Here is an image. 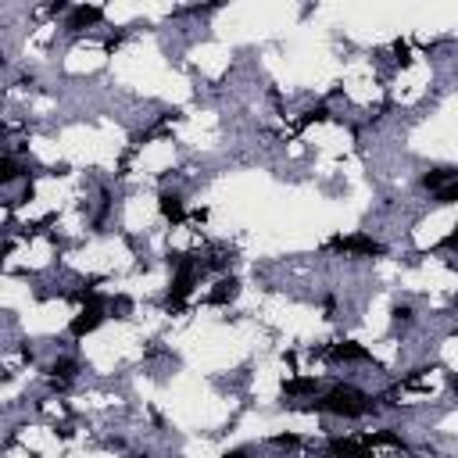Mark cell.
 Segmentation results:
<instances>
[{"instance_id":"8fae6325","label":"cell","mask_w":458,"mask_h":458,"mask_svg":"<svg viewBox=\"0 0 458 458\" xmlns=\"http://www.w3.org/2000/svg\"><path fill=\"white\" fill-rule=\"evenodd\" d=\"M394 319H398V322H408V319H412V308H394Z\"/></svg>"},{"instance_id":"7a4b0ae2","label":"cell","mask_w":458,"mask_h":458,"mask_svg":"<svg viewBox=\"0 0 458 458\" xmlns=\"http://www.w3.org/2000/svg\"><path fill=\"white\" fill-rule=\"evenodd\" d=\"M333 248L348 251V255H369V258H373V255H383V248H380L373 236H348V240H337Z\"/></svg>"},{"instance_id":"52a82bcc","label":"cell","mask_w":458,"mask_h":458,"mask_svg":"<svg viewBox=\"0 0 458 458\" xmlns=\"http://www.w3.org/2000/svg\"><path fill=\"white\" fill-rule=\"evenodd\" d=\"M437 201H441V204H458V179L437 190Z\"/></svg>"},{"instance_id":"5b68a950","label":"cell","mask_w":458,"mask_h":458,"mask_svg":"<svg viewBox=\"0 0 458 458\" xmlns=\"http://www.w3.org/2000/svg\"><path fill=\"white\" fill-rule=\"evenodd\" d=\"M94 22H101V8H79V11L72 15L69 29H83V25H94Z\"/></svg>"},{"instance_id":"8992f818","label":"cell","mask_w":458,"mask_h":458,"mask_svg":"<svg viewBox=\"0 0 458 458\" xmlns=\"http://www.w3.org/2000/svg\"><path fill=\"white\" fill-rule=\"evenodd\" d=\"M333 355H337V358H344V362H362V358H369V355H365L358 344H337V351H333Z\"/></svg>"},{"instance_id":"4fadbf2b","label":"cell","mask_w":458,"mask_h":458,"mask_svg":"<svg viewBox=\"0 0 458 458\" xmlns=\"http://www.w3.org/2000/svg\"><path fill=\"white\" fill-rule=\"evenodd\" d=\"M226 458H251V451H248V448H240V451H229Z\"/></svg>"},{"instance_id":"ba28073f","label":"cell","mask_w":458,"mask_h":458,"mask_svg":"<svg viewBox=\"0 0 458 458\" xmlns=\"http://www.w3.org/2000/svg\"><path fill=\"white\" fill-rule=\"evenodd\" d=\"M315 387H319L315 380H297V383H290V387H287V394H312Z\"/></svg>"},{"instance_id":"9c48e42d","label":"cell","mask_w":458,"mask_h":458,"mask_svg":"<svg viewBox=\"0 0 458 458\" xmlns=\"http://www.w3.org/2000/svg\"><path fill=\"white\" fill-rule=\"evenodd\" d=\"M233 294H236V280H222L219 290H215V301H226V297H233Z\"/></svg>"},{"instance_id":"277c9868","label":"cell","mask_w":458,"mask_h":458,"mask_svg":"<svg viewBox=\"0 0 458 458\" xmlns=\"http://www.w3.org/2000/svg\"><path fill=\"white\" fill-rule=\"evenodd\" d=\"M162 215H165L169 222H183V201H179L176 194H165V197H162Z\"/></svg>"},{"instance_id":"3957f363","label":"cell","mask_w":458,"mask_h":458,"mask_svg":"<svg viewBox=\"0 0 458 458\" xmlns=\"http://www.w3.org/2000/svg\"><path fill=\"white\" fill-rule=\"evenodd\" d=\"M101 319H104V308H101V301H90L86 308L79 312V319L72 322V333H76V337H83V333H90V329H94V326H97Z\"/></svg>"},{"instance_id":"6da1fadb","label":"cell","mask_w":458,"mask_h":458,"mask_svg":"<svg viewBox=\"0 0 458 458\" xmlns=\"http://www.w3.org/2000/svg\"><path fill=\"white\" fill-rule=\"evenodd\" d=\"M319 408H322V412H333V415H348V419H355V415L373 412L376 401L369 398V394L355 390V387H333L326 398L319 401Z\"/></svg>"},{"instance_id":"30bf717a","label":"cell","mask_w":458,"mask_h":458,"mask_svg":"<svg viewBox=\"0 0 458 458\" xmlns=\"http://www.w3.org/2000/svg\"><path fill=\"white\" fill-rule=\"evenodd\" d=\"M72 369H76V365H72L69 358H61V362H54V376H72Z\"/></svg>"},{"instance_id":"7c38bea8","label":"cell","mask_w":458,"mask_h":458,"mask_svg":"<svg viewBox=\"0 0 458 458\" xmlns=\"http://www.w3.org/2000/svg\"><path fill=\"white\" fill-rule=\"evenodd\" d=\"M444 248H451V251H458V229H455V233H451V236L444 240Z\"/></svg>"}]
</instances>
